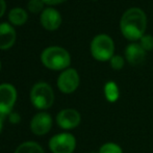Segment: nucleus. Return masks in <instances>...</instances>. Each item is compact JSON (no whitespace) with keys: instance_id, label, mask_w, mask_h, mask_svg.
Here are the masks:
<instances>
[{"instance_id":"f3484780","label":"nucleus","mask_w":153,"mask_h":153,"mask_svg":"<svg viewBox=\"0 0 153 153\" xmlns=\"http://www.w3.org/2000/svg\"><path fill=\"white\" fill-rule=\"evenodd\" d=\"M44 1L43 0H29L27 7H28L29 12L33 13V14H39L40 12L44 10Z\"/></svg>"},{"instance_id":"2eb2a0df","label":"nucleus","mask_w":153,"mask_h":153,"mask_svg":"<svg viewBox=\"0 0 153 153\" xmlns=\"http://www.w3.org/2000/svg\"><path fill=\"white\" fill-rule=\"evenodd\" d=\"M15 153H44V150L40 146V144L29 141L20 144L17 147Z\"/></svg>"},{"instance_id":"ddd939ff","label":"nucleus","mask_w":153,"mask_h":153,"mask_svg":"<svg viewBox=\"0 0 153 153\" xmlns=\"http://www.w3.org/2000/svg\"><path fill=\"white\" fill-rule=\"evenodd\" d=\"M27 13L21 7H15L12 8L8 13V20L15 26H21L25 24L27 21Z\"/></svg>"},{"instance_id":"f03ea898","label":"nucleus","mask_w":153,"mask_h":153,"mask_svg":"<svg viewBox=\"0 0 153 153\" xmlns=\"http://www.w3.org/2000/svg\"><path fill=\"white\" fill-rule=\"evenodd\" d=\"M41 61L50 70H66L71 64V56L66 49L59 46H50L44 49L41 54Z\"/></svg>"},{"instance_id":"aec40b11","label":"nucleus","mask_w":153,"mask_h":153,"mask_svg":"<svg viewBox=\"0 0 153 153\" xmlns=\"http://www.w3.org/2000/svg\"><path fill=\"white\" fill-rule=\"evenodd\" d=\"M45 4H48V5H55V4H59L62 2L67 1V0H43Z\"/></svg>"},{"instance_id":"b1692460","label":"nucleus","mask_w":153,"mask_h":153,"mask_svg":"<svg viewBox=\"0 0 153 153\" xmlns=\"http://www.w3.org/2000/svg\"><path fill=\"white\" fill-rule=\"evenodd\" d=\"M94 1H95V0H94Z\"/></svg>"},{"instance_id":"423d86ee","label":"nucleus","mask_w":153,"mask_h":153,"mask_svg":"<svg viewBox=\"0 0 153 153\" xmlns=\"http://www.w3.org/2000/svg\"><path fill=\"white\" fill-rule=\"evenodd\" d=\"M17 101V90L10 83L0 85V116L12 113Z\"/></svg>"},{"instance_id":"9b49d317","label":"nucleus","mask_w":153,"mask_h":153,"mask_svg":"<svg viewBox=\"0 0 153 153\" xmlns=\"http://www.w3.org/2000/svg\"><path fill=\"white\" fill-rule=\"evenodd\" d=\"M16 30L10 23H0V49L7 50L16 42Z\"/></svg>"},{"instance_id":"4be33fe9","label":"nucleus","mask_w":153,"mask_h":153,"mask_svg":"<svg viewBox=\"0 0 153 153\" xmlns=\"http://www.w3.org/2000/svg\"><path fill=\"white\" fill-rule=\"evenodd\" d=\"M2 126H3V121H2V117L0 116V132L2 130Z\"/></svg>"},{"instance_id":"1a4fd4ad","label":"nucleus","mask_w":153,"mask_h":153,"mask_svg":"<svg viewBox=\"0 0 153 153\" xmlns=\"http://www.w3.org/2000/svg\"><path fill=\"white\" fill-rule=\"evenodd\" d=\"M52 127V117L46 111H40L30 121V130L36 135H45Z\"/></svg>"},{"instance_id":"39448f33","label":"nucleus","mask_w":153,"mask_h":153,"mask_svg":"<svg viewBox=\"0 0 153 153\" xmlns=\"http://www.w3.org/2000/svg\"><path fill=\"white\" fill-rule=\"evenodd\" d=\"M49 148L52 153H73L76 148V139L71 133H59L50 139Z\"/></svg>"},{"instance_id":"6ab92c4d","label":"nucleus","mask_w":153,"mask_h":153,"mask_svg":"<svg viewBox=\"0 0 153 153\" xmlns=\"http://www.w3.org/2000/svg\"><path fill=\"white\" fill-rule=\"evenodd\" d=\"M109 64L114 70H121L125 65V59L121 55H114L109 61Z\"/></svg>"},{"instance_id":"f8f14e48","label":"nucleus","mask_w":153,"mask_h":153,"mask_svg":"<svg viewBox=\"0 0 153 153\" xmlns=\"http://www.w3.org/2000/svg\"><path fill=\"white\" fill-rule=\"evenodd\" d=\"M125 57L132 66H139L146 59V51L137 43L129 44L125 49Z\"/></svg>"},{"instance_id":"a211bd4d","label":"nucleus","mask_w":153,"mask_h":153,"mask_svg":"<svg viewBox=\"0 0 153 153\" xmlns=\"http://www.w3.org/2000/svg\"><path fill=\"white\" fill-rule=\"evenodd\" d=\"M140 45L146 52L153 50V36L149 34H144L140 40Z\"/></svg>"},{"instance_id":"7ed1b4c3","label":"nucleus","mask_w":153,"mask_h":153,"mask_svg":"<svg viewBox=\"0 0 153 153\" xmlns=\"http://www.w3.org/2000/svg\"><path fill=\"white\" fill-rule=\"evenodd\" d=\"M30 101L36 108L45 111L52 106L54 93L50 85L44 81L36 82L30 90Z\"/></svg>"},{"instance_id":"f257e3e1","label":"nucleus","mask_w":153,"mask_h":153,"mask_svg":"<svg viewBox=\"0 0 153 153\" xmlns=\"http://www.w3.org/2000/svg\"><path fill=\"white\" fill-rule=\"evenodd\" d=\"M147 26L146 14L139 7H131L123 14L120 28L123 36L129 41L141 40Z\"/></svg>"},{"instance_id":"6e6552de","label":"nucleus","mask_w":153,"mask_h":153,"mask_svg":"<svg viewBox=\"0 0 153 153\" xmlns=\"http://www.w3.org/2000/svg\"><path fill=\"white\" fill-rule=\"evenodd\" d=\"M81 116L74 108L62 109L56 116V123L62 129L70 130L74 129L80 124Z\"/></svg>"},{"instance_id":"4468645a","label":"nucleus","mask_w":153,"mask_h":153,"mask_svg":"<svg viewBox=\"0 0 153 153\" xmlns=\"http://www.w3.org/2000/svg\"><path fill=\"white\" fill-rule=\"evenodd\" d=\"M104 96L108 102L115 103L120 97L119 87L115 81H107L104 85Z\"/></svg>"},{"instance_id":"0eeeda50","label":"nucleus","mask_w":153,"mask_h":153,"mask_svg":"<svg viewBox=\"0 0 153 153\" xmlns=\"http://www.w3.org/2000/svg\"><path fill=\"white\" fill-rule=\"evenodd\" d=\"M80 78L75 69L69 68L64 70L57 78V88L64 94H71L79 87Z\"/></svg>"},{"instance_id":"412c9836","label":"nucleus","mask_w":153,"mask_h":153,"mask_svg":"<svg viewBox=\"0 0 153 153\" xmlns=\"http://www.w3.org/2000/svg\"><path fill=\"white\" fill-rule=\"evenodd\" d=\"M6 10V3L5 0H0V18L4 15Z\"/></svg>"},{"instance_id":"5701e85b","label":"nucleus","mask_w":153,"mask_h":153,"mask_svg":"<svg viewBox=\"0 0 153 153\" xmlns=\"http://www.w3.org/2000/svg\"><path fill=\"white\" fill-rule=\"evenodd\" d=\"M0 69H1V62H0Z\"/></svg>"},{"instance_id":"9d476101","label":"nucleus","mask_w":153,"mask_h":153,"mask_svg":"<svg viewBox=\"0 0 153 153\" xmlns=\"http://www.w3.org/2000/svg\"><path fill=\"white\" fill-rule=\"evenodd\" d=\"M42 26L47 30H56L62 24V16L59 10L53 7H47L42 12L40 16Z\"/></svg>"},{"instance_id":"dca6fc26","label":"nucleus","mask_w":153,"mask_h":153,"mask_svg":"<svg viewBox=\"0 0 153 153\" xmlns=\"http://www.w3.org/2000/svg\"><path fill=\"white\" fill-rule=\"evenodd\" d=\"M98 153H123V150L118 144L114 142H107L99 148Z\"/></svg>"},{"instance_id":"20e7f679","label":"nucleus","mask_w":153,"mask_h":153,"mask_svg":"<svg viewBox=\"0 0 153 153\" xmlns=\"http://www.w3.org/2000/svg\"><path fill=\"white\" fill-rule=\"evenodd\" d=\"M114 41L107 34H98L93 39L91 43V53L96 61H111V59L114 56Z\"/></svg>"}]
</instances>
